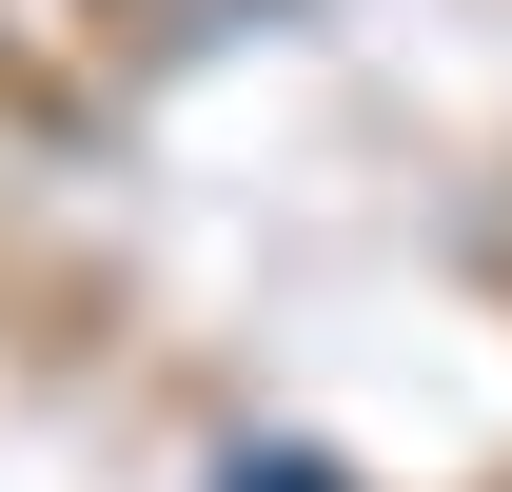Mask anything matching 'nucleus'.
<instances>
[{
    "label": "nucleus",
    "mask_w": 512,
    "mask_h": 492,
    "mask_svg": "<svg viewBox=\"0 0 512 492\" xmlns=\"http://www.w3.org/2000/svg\"><path fill=\"white\" fill-rule=\"evenodd\" d=\"M237 492H335V473H316V453H237Z\"/></svg>",
    "instance_id": "f257e3e1"
}]
</instances>
